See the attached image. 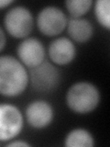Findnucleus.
<instances>
[{
	"mask_svg": "<svg viewBox=\"0 0 110 147\" xmlns=\"http://www.w3.org/2000/svg\"><path fill=\"white\" fill-rule=\"evenodd\" d=\"M13 4L12 0H0V9H4Z\"/></svg>",
	"mask_w": 110,
	"mask_h": 147,
	"instance_id": "16",
	"label": "nucleus"
},
{
	"mask_svg": "<svg viewBox=\"0 0 110 147\" xmlns=\"http://www.w3.org/2000/svg\"><path fill=\"white\" fill-rule=\"evenodd\" d=\"M7 146L8 147H29L30 146V144H28V142H24V141H20V140H16V141H12V142H9L7 144Z\"/></svg>",
	"mask_w": 110,
	"mask_h": 147,
	"instance_id": "14",
	"label": "nucleus"
},
{
	"mask_svg": "<svg viewBox=\"0 0 110 147\" xmlns=\"http://www.w3.org/2000/svg\"><path fill=\"white\" fill-rule=\"evenodd\" d=\"M67 18L61 8L54 6L43 7L37 16V27L45 36L53 37L65 30Z\"/></svg>",
	"mask_w": 110,
	"mask_h": 147,
	"instance_id": "6",
	"label": "nucleus"
},
{
	"mask_svg": "<svg viewBox=\"0 0 110 147\" xmlns=\"http://www.w3.org/2000/svg\"><path fill=\"white\" fill-rule=\"evenodd\" d=\"M64 145L67 147H93L95 139L89 131L77 128L72 130L66 135Z\"/></svg>",
	"mask_w": 110,
	"mask_h": 147,
	"instance_id": "11",
	"label": "nucleus"
},
{
	"mask_svg": "<svg viewBox=\"0 0 110 147\" xmlns=\"http://www.w3.org/2000/svg\"><path fill=\"white\" fill-rule=\"evenodd\" d=\"M29 84L34 91L41 94L53 92L61 84L62 75L53 63L44 61L40 65L29 69Z\"/></svg>",
	"mask_w": 110,
	"mask_h": 147,
	"instance_id": "3",
	"label": "nucleus"
},
{
	"mask_svg": "<svg viewBox=\"0 0 110 147\" xmlns=\"http://www.w3.org/2000/svg\"><path fill=\"white\" fill-rule=\"evenodd\" d=\"M24 117L17 107L0 103V142L12 141L21 132Z\"/></svg>",
	"mask_w": 110,
	"mask_h": 147,
	"instance_id": "5",
	"label": "nucleus"
},
{
	"mask_svg": "<svg viewBox=\"0 0 110 147\" xmlns=\"http://www.w3.org/2000/svg\"><path fill=\"white\" fill-rule=\"evenodd\" d=\"M18 60L29 69L40 65L45 61V47L36 38H25L17 48Z\"/></svg>",
	"mask_w": 110,
	"mask_h": 147,
	"instance_id": "8",
	"label": "nucleus"
},
{
	"mask_svg": "<svg viewBox=\"0 0 110 147\" xmlns=\"http://www.w3.org/2000/svg\"><path fill=\"white\" fill-rule=\"evenodd\" d=\"M100 92L90 82H77L72 85L66 93L67 107L77 114H87L97 108L100 102Z\"/></svg>",
	"mask_w": 110,
	"mask_h": 147,
	"instance_id": "2",
	"label": "nucleus"
},
{
	"mask_svg": "<svg viewBox=\"0 0 110 147\" xmlns=\"http://www.w3.org/2000/svg\"><path fill=\"white\" fill-rule=\"evenodd\" d=\"M48 53L53 64L67 65L75 59L76 47L71 39L59 37L50 43Z\"/></svg>",
	"mask_w": 110,
	"mask_h": 147,
	"instance_id": "9",
	"label": "nucleus"
},
{
	"mask_svg": "<svg viewBox=\"0 0 110 147\" xmlns=\"http://www.w3.org/2000/svg\"><path fill=\"white\" fill-rule=\"evenodd\" d=\"M4 27L13 38L25 39L33 30V15L26 7H13L8 9L4 17Z\"/></svg>",
	"mask_w": 110,
	"mask_h": 147,
	"instance_id": "4",
	"label": "nucleus"
},
{
	"mask_svg": "<svg viewBox=\"0 0 110 147\" xmlns=\"http://www.w3.org/2000/svg\"><path fill=\"white\" fill-rule=\"evenodd\" d=\"M93 1L92 0H68L65 7L71 18H82L89 11Z\"/></svg>",
	"mask_w": 110,
	"mask_h": 147,
	"instance_id": "13",
	"label": "nucleus"
},
{
	"mask_svg": "<svg viewBox=\"0 0 110 147\" xmlns=\"http://www.w3.org/2000/svg\"><path fill=\"white\" fill-rule=\"evenodd\" d=\"M95 15L99 24L110 29V2L108 0H97L95 4Z\"/></svg>",
	"mask_w": 110,
	"mask_h": 147,
	"instance_id": "12",
	"label": "nucleus"
},
{
	"mask_svg": "<svg viewBox=\"0 0 110 147\" xmlns=\"http://www.w3.org/2000/svg\"><path fill=\"white\" fill-rule=\"evenodd\" d=\"M66 28L71 40L78 43L87 42L94 34L93 24L85 18H71L67 21Z\"/></svg>",
	"mask_w": 110,
	"mask_h": 147,
	"instance_id": "10",
	"label": "nucleus"
},
{
	"mask_svg": "<svg viewBox=\"0 0 110 147\" xmlns=\"http://www.w3.org/2000/svg\"><path fill=\"white\" fill-rule=\"evenodd\" d=\"M7 43V37H6V33H5L4 30L0 27V52L5 48Z\"/></svg>",
	"mask_w": 110,
	"mask_h": 147,
	"instance_id": "15",
	"label": "nucleus"
},
{
	"mask_svg": "<svg viewBox=\"0 0 110 147\" xmlns=\"http://www.w3.org/2000/svg\"><path fill=\"white\" fill-rule=\"evenodd\" d=\"M29 86V72L22 63L11 55L0 56V95L14 98Z\"/></svg>",
	"mask_w": 110,
	"mask_h": 147,
	"instance_id": "1",
	"label": "nucleus"
},
{
	"mask_svg": "<svg viewBox=\"0 0 110 147\" xmlns=\"http://www.w3.org/2000/svg\"><path fill=\"white\" fill-rule=\"evenodd\" d=\"M25 117L30 127L41 130L47 128L52 122L54 109L48 101L42 99L34 100L27 106Z\"/></svg>",
	"mask_w": 110,
	"mask_h": 147,
	"instance_id": "7",
	"label": "nucleus"
}]
</instances>
